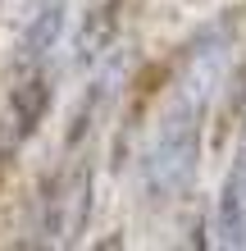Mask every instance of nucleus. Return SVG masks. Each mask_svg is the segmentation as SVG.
<instances>
[{"label": "nucleus", "instance_id": "2", "mask_svg": "<svg viewBox=\"0 0 246 251\" xmlns=\"http://www.w3.org/2000/svg\"><path fill=\"white\" fill-rule=\"evenodd\" d=\"M87 210H91V169L68 165L46 183V197H41V233L46 242H78V233L87 224Z\"/></svg>", "mask_w": 246, "mask_h": 251}, {"label": "nucleus", "instance_id": "6", "mask_svg": "<svg viewBox=\"0 0 246 251\" xmlns=\"http://www.w3.org/2000/svg\"><path fill=\"white\" fill-rule=\"evenodd\" d=\"M32 5H41V0H27V9H32Z\"/></svg>", "mask_w": 246, "mask_h": 251}, {"label": "nucleus", "instance_id": "4", "mask_svg": "<svg viewBox=\"0 0 246 251\" xmlns=\"http://www.w3.org/2000/svg\"><path fill=\"white\" fill-rule=\"evenodd\" d=\"M60 32H64V0H41V5H32L23 32H19V46H14V69H19V73L37 69L55 50Z\"/></svg>", "mask_w": 246, "mask_h": 251}, {"label": "nucleus", "instance_id": "5", "mask_svg": "<svg viewBox=\"0 0 246 251\" xmlns=\"http://www.w3.org/2000/svg\"><path fill=\"white\" fill-rule=\"evenodd\" d=\"M214 224H219V238H224L228 247H242V242H246V142L237 146L233 169H228V178H224Z\"/></svg>", "mask_w": 246, "mask_h": 251}, {"label": "nucleus", "instance_id": "3", "mask_svg": "<svg viewBox=\"0 0 246 251\" xmlns=\"http://www.w3.org/2000/svg\"><path fill=\"white\" fill-rule=\"evenodd\" d=\"M46 110H50V78L41 69H23V78L9 87L5 110H0V160L23 151L27 137L41 128Z\"/></svg>", "mask_w": 246, "mask_h": 251}, {"label": "nucleus", "instance_id": "7", "mask_svg": "<svg viewBox=\"0 0 246 251\" xmlns=\"http://www.w3.org/2000/svg\"><path fill=\"white\" fill-rule=\"evenodd\" d=\"M110 5H119V0H110Z\"/></svg>", "mask_w": 246, "mask_h": 251}, {"label": "nucleus", "instance_id": "1", "mask_svg": "<svg viewBox=\"0 0 246 251\" xmlns=\"http://www.w3.org/2000/svg\"><path fill=\"white\" fill-rule=\"evenodd\" d=\"M214 73L201 69L178 82L169 110L160 114L151 155H146V183L160 197H178L196 174V151H201V119H205V96H210Z\"/></svg>", "mask_w": 246, "mask_h": 251}]
</instances>
